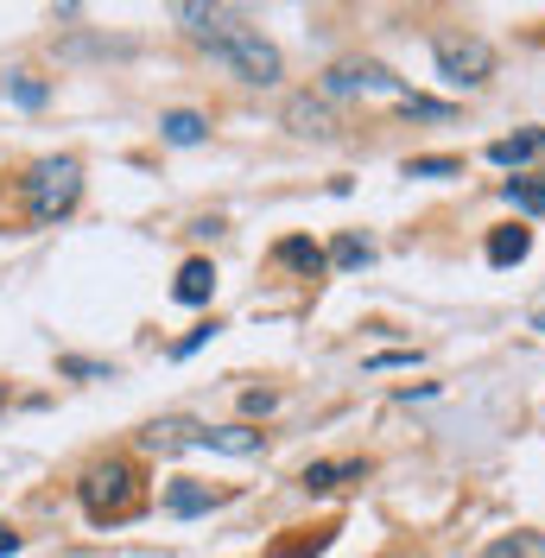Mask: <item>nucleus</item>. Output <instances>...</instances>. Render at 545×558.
Here are the masks:
<instances>
[{
  "mask_svg": "<svg viewBox=\"0 0 545 558\" xmlns=\"http://www.w3.org/2000/svg\"><path fill=\"white\" fill-rule=\"evenodd\" d=\"M178 20L191 26V38L204 45L209 58L235 70L241 83H279V51H272L261 26H247L241 13H222V7H178Z\"/></svg>",
  "mask_w": 545,
  "mask_h": 558,
  "instance_id": "nucleus-1",
  "label": "nucleus"
},
{
  "mask_svg": "<svg viewBox=\"0 0 545 558\" xmlns=\"http://www.w3.org/2000/svg\"><path fill=\"white\" fill-rule=\"evenodd\" d=\"M76 197H83V166H76V159H38L33 178H26L33 222H58V216H70Z\"/></svg>",
  "mask_w": 545,
  "mask_h": 558,
  "instance_id": "nucleus-2",
  "label": "nucleus"
},
{
  "mask_svg": "<svg viewBox=\"0 0 545 558\" xmlns=\"http://www.w3.org/2000/svg\"><path fill=\"white\" fill-rule=\"evenodd\" d=\"M83 508H89V521H128V514L140 508L134 470H128V463L89 470V476H83Z\"/></svg>",
  "mask_w": 545,
  "mask_h": 558,
  "instance_id": "nucleus-3",
  "label": "nucleus"
},
{
  "mask_svg": "<svg viewBox=\"0 0 545 558\" xmlns=\"http://www.w3.org/2000/svg\"><path fill=\"white\" fill-rule=\"evenodd\" d=\"M432 58H438L444 83H457V89H482V83H488V70H495V51H488L482 38H438V45H432Z\"/></svg>",
  "mask_w": 545,
  "mask_h": 558,
  "instance_id": "nucleus-4",
  "label": "nucleus"
},
{
  "mask_svg": "<svg viewBox=\"0 0 545 558\" xmlns=\"http://www.w3.org/2000/svg\"><path fill=\"white\" fill-rule=\"evenodd\" d=\"M191 451L261 457V451H267V432H254V425H197V432H191Z\"/></svg>",
  "mask_w": 545,
  "mask_h": 558,
  "instance_id": "nucleus-5",
  "label": "nucleus"
},
{
  "mask_svg": "<svg viewBox=\"0 0 545 558\" xmlns=\"http://www.w3.org/2000/svg\"><path fill=\"white\" fill-rule=\"evenodd\" d=\"M355 89H380V96H400V102L412 96L387 64H337L330 70V96H355Z\"/></svg>",
  "mask_w": 545,
  "mask_h": 558,
  "instance_id": "nucleus-6",
  "label": "nucleus"
},
{
  "mask_svg": "<svg viewBox=\"0 0 545 558\" xmlns=\"http://www.w3.org/2000/svg\"><path fill=\"white\" fill-rule=\"evenodd\" d=\"M368 476V463H305V476H299V488H311V495H330V488L342 483H362Z\"/></svg>",
  "mask_w": 545,
  "mask_h": 558,
  "instance_id": "nucleus-7",
  "label": "nucleus"
},
{
  "mask_svg": "<svg viewBox=\"0 0 545 558\" xmlns=\"http://www.w3.org/2000/svg\"><path fill=\"white\" fill-rule=\"evenodd\" d=\"M209 292H216V267H209V260H184V267H178V286H171V299H178V305H204Z\"/></svg>",
  "mask_w": 545,
  "mask_h": 558,
  "instance_id": "nucleus-8",
  "label": "nucleus"
},
{
  "mask_svg": "<svg viewBox=\"0 0 545 558\" xmlns=\"http://www.w3.org/2000/svg\"><path fill=\"white\" fill-rule=\"evenodd\" d=\"M526 254H533V229H520V222H508V229L488 235V260H495V267H520Z\"/></svg>",
  "mask_w": 545,
  "mask_h": 558,
  "instance_id": "nucleus-9",
  "label": "nucleus"
},
{
  "mask_svg": "<svg viewBox=\"0 0 545 558\" xmlns=\"http://www.w3.org/2000/svg\"><path fill=\"white\" fill-rule=\"evenodd\" d=\"M540 153H545V128H533V134H508V140L488 146L495 166H526V159H540Z\"/></svg>",
  "mask_w": 545,
  "mask_h": 558,
  "instance_id": "nucleus-10",
  "label": "nucleus"
},
{
  "mask_svg": "<svg viewBox=\"0 0 545 558\" xmlns=\"http://www.w3.org/2000/svg\"><path fill=\"white\" fill-rule=\"evenodd\" d=\"M216 501H222V495L204 488V483H171L166 488V508H171V514H184V521H191V514H209Z\"/></svg>",
  "mask_w": 545,
  "mask_h": 558,
  "instance_id": "nucleus-11",
  "label": "nucleus"
},
{
  "mask_svg": "<svg viewBox=\"0 0 545 558\" xmlns=\"http://www.w3.org/2000/svg\"><path fill=\"white\" fill-rule=\"evenodd\" d=\"M159 128H166L171 146H204V140H209V121H204V114H191V108H171Z\"/></svg>",
  "mask_w": 545,
  "mask_h": 558,
  "instance_id": "nucleus-12",
  "label": "nucleus"
},
{
  "mask_svg": "<svg viewBox=\"0 0 545 558\" xmlns=\"http://www.w3.org/2000/svg\"><path fill=\"white\" fill-rule=\"evenodd\" d=\"M540 553H545L540 533H513V539H495V546H488L482 558H540Z\"/></svg>",
  "mask_w": 545,
  "mask_h": 558,
  "instance_id": "nucleus-13",
  "label": "nucleus"
},
{
  "mask_svg": "<svg viewBox=\"0 0 545 558\" xmlns=\"http://www.w3.org/2000/svg\"><path fill=\"white\" fill-rule=\"evenodd\" d=\"M7 96H13L20 108H45V96H51V89H45L38 76H26V70H13V76H7Z\"/></svg>",
  "mask_w": 545,
  "mask_h": 558,
  "instance_id": "nucleus-14",
  "label": "nucleus"
},
{
  "mask_svg": "<svg viewBox=\"0 0 545 558\" xmlns=\"http://www.w3.org/2000/svg\"><path fill=\"white\" fill-rule=\"evenodd\" d=\"M508 204H520L526 216H540V209H545V178H513V184H508Z\"/></svg>",
  "mask_w": 545,
  "mask_h": 558,
  "instance_id": "nucleus-15",
  "label": "nucleus"
},
{
  "mask_svg": "<svg viewBox=\"0 0 545 558\" xmlns=\"http://www.w3.org/2000/svg\"><path fill=\"white\" fill-rule=\"evenodd\" d=\"M279 260H286V267H299V274H317V267H324V254H317L311 242H299V235H292V242H279Z\"/></svg>",
  "mask_w": 545,
  "mask_h": 558,
  "instance_id": "nucleus-16",
  "label": "nucleus"
},
{
  "mask_svg": "<svg viewBox=\"0 0 545 558\" xmlns=\"http://www.w3.org/2000/svg\"><path fill=\"white\" fill-rule=\"evenodd\" d=\"M330 533H337V526H311V539H286V546H272V558H305V553H324V546H330Z\"/></svg>",
  "mask_w": 545,
  "mask_h": 558,
  "instance_id": "nucleus-17",
  "label": "nucleus"
},
{
  "mask_svg": "<svg viewBox=\"0 0 545 558\" xmlns=\"http://www.w3.org/2000/svg\"><path fill=\"white\" fill-rule=\"evenodd\" d=\"M292 121H299V134H317V140H330V114H324V108H311V102H292Z\"/></svg>",
  "mask_w": 545,
  "mask_h": 558,
  "instance_id": "nucleus-18",
  "label": "nucleus"
},
{
  "mask_svg": "<svg viewBox=\"0 0 545 558\" xmlns=\"http://www.w3.org/2000/svg\"><path fill=\"white\" fill-rule=\"evenodd\" d=\"M450 172H463L457 159H444V153H432V159H412L407 178H450Z\"/></svg>",
  "mask_w": 545,
  "mask_h": 558,
  "instance_id": "nucleus-19",
  "label": "nucleus"
},
{
  "mask_svg": "<svg viewBox=\"0 0 545 558\" xmlns=\"http://www.w3.org/2000/svg\"><path fill=\"white\" fill-rule=\"evenodd\" d=\"M368 260H375V247L368 242H355V235H342L337 242V267H368Z\"/></svg>",
  "mask_w": 545,
  "mask_h": 558,
  "instance_id": "nucleus-20",
  "label": "nucleus"
},
{
  "mask_svg": "<svg viewBox=\"0 0 545 558\" xmlns=\"http://www.w3.org/2000/svg\"><path fill=\"white\" fill-rule=\"evenodd\" d=\"M400 108H407V114H419V121H444V114H450L444 102H425V96H407Z\"/></svg>",
  "mask_w": 545,
  "mask_h": 558,
  "instance_id": "nucleus-21",
  "label": "nucleus"
},
{
  "mask_svg": "<svg viewBox=\"0 0 545 558\" xmlns=\"http://www.w3.org/2000/svg\"><path fill=\"white\" fill-rule=\"evenodd\" d=\"M209 337H216V324H197V330H191V337H184V343H178V355H197V349H204Z\"/></svg>",
  "mask_w": 545,
  "mask_h": 558,
  "instance_id": "nucleus-22",
  "label": "nucleus"
},
{
  "mask_svg": "<svg viewBox=\"0 0 545 558\" xmlns=\"http://www.w3.org/2000/svg\"><path fill=\"white\" fill-rule=\"evenodd\" d=\"M412 362H419V355H407V349H387V355H375L368 368H412Z\"/></svg>",
  "mask_w": 545,
  "mask_h": 558,
  "instance_id": "nucleus-23",
  "label": "nucleus"
},
{
  "mask_svg": "<svg viewBox=\"0 0 545 558\" xmlns=\"http://www.w3.org/2000/svg\"><path fill=\"white\" fill-rule=\"evenodd\" d=\"M20 553V533H13V526H0V558H13Z\"/></svg>",
  "mask_w": 545,
  "mask_h": 558,
  "instance_id": "nucleus-24",
  "label": "nucleus"
},
{
  "mask_svg": "<svg viewBox=\"0 0 545 558\" xmlns=\"http://www.w3.org/2000/svg\"><path fill=\"white\" fill-rule=\"evenodd\" d=\"M0 413H7V381H0Z\"/></svg>",
  "mask_w": 545,
  "mask_h": 558,
  "instance_id": "nucleus-25",
  "label": "nucleus"
},
{
  "mask_svg": "<svg viewBox=\"0 0 545 558\" xmlns=\"http://www.w3.org/2000/svg\"><path fill=\"white\" fill-rule=\"evenodd\" d=\"M393 558H400V553H393Z\"/></svg>",
  "mask_w": 545,
  "mask_h": 558,
  "instance_id": "nucleus-26",
  "label": "nucleus"
}]
</instances>
